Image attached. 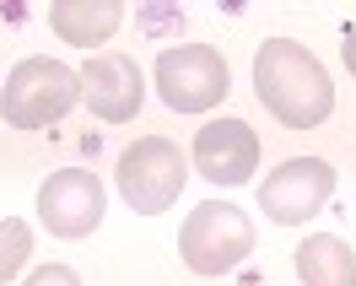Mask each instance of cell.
I'll list each match as a JSON object with an SVG mask.
<instances>
[{
    "instance_id": "6da1fadb",
    "label": "cell",
    "mask_w": 356,
    "mask_h": 286,
    "mask_svg": "<svg viewBox=\"0 0 356 286\" xmlns=\"http://www.w3.org/2000/svg\"><path fill=\"white\" fill-rule=\"evenodd\" d=\"M254 92L286 130H313L334 109L330 70L291 38H265L254 54Z\"/></svg>"
},
{
    "instance_id": "7a4b0ae2",
    "label": "cell",
    "mask_w": 356,
    "mask_h": 286,
    "mask_svg": "<svg viewBox=\"0 0 356 286\" xmlns=\"http://www.w3.org/2000/svg\"><path fill=\"white\" fill-rule=\"evenodd\" d=\"M81 97V70H70L65 60L33 54L6 76L0 87V119L11 130H44L49 119H65Z\"/></svg>"
},
{
    "instance_id": "3957f363",
    "label": "cell",
    "mask_w": 356,
    "mask_h": 286,
    "mask_svg": "<svg viewBox=\"0 0 356 286\" xmlns=\"http://www.w3.org/2000/svg\"><path fill=\"white\" fill-rule=\"evenodd\" d=\"M178 254L195 276H227L254 254V221L227 205V200H205L184 216V232H178Z\"/></svg>"
},
{
    "instance_id": "277c9868",
    "label": "cell",
    "mask_w": 356,
    "mask_h": 286,
    "mask_svg": "<svg viewBox=\"0 0 356 286\" xmlns=\"http://www.w3.org/2000/svg\"><path fill=\"white\" fill-rule=\"evenodd\" d=\"M232 92V70L211 44H178L156 54V97L173 113H205Z\"/></svg>"
},
{
    "instance_id": "5b68a950",
    "label": "cell",
    "mask_w": 356,
    "mask_h": 286,
    "mask_svg": "<svg viewBox=\"0 0 356 286\" xmlns=\"http://www.w3.org/2000/svg\"><path fill=\"white\" fill-rule=\"evenodd\" d=\"M184 152L168 135H140L130 152L119 157V195L130 200L135 216H162L173 211V200L184 195Z\"/></svg>"
},
{
    "instance_id": "8992f818",
    "label": "cell",
    "mask_w": 356,
    "mask_h": 286,
    "mask_svg": "<svg viewBox=\"0 0 356 286\" xmlns=\"http://www.w3.org/2000/svg\"><path fill=\"white\" fill-rule=\"evenodd\" d=\"M334 195V168L324 157H286L275 173L259 184V211L275 227H302L308 216L324 211V200Z\"/></svg>"
},
{
    "instance_id": "52a82bcc",
    "label": "cell",
    "mask_w": 356,
    "mask_h": 286,
    "mask_svg": "<svg viewBox=\"0 0 356 286\" xmlns=\"http://www.w3.org/2000/svg\"><path fill=\"white\" fill-rule=\"evenodd\" d=\"M103 205H108V195H103L97 173H87V168H60L38 189V216L54 238H92L103 221Z\"/></svg>"
},
{
    "instance_id": "ba28073f",
    "label": "cell",
    "mask_w": 356,
    "mask_h": 286,
    "mask_svg": "<svg viewBox=\"0 0 356 286\" xmlns=\"http://www.w3.org/2000/svg\"><path fill=\"white\" fill-rule=\"evenodd\" d=\"M81 97H87V109L97 119L124 125L146 103V76H140V65H135L130 54L103 49V54H92L87 65H81Z\"/></svg>"
},
{
    "instance_id": "9c48e42d",
    "label": "cell",
    "mask_w": 356,
    "mask_h": 286,
    "mask_svg": "<svg viewBox=\"0 0 356 286\" xmlns=\"http://www.w3.org/2000/svg\"><path fill=\"white\" fill-rule=\"evenodd\" d=\"M195 168H200V178H211V184L238 189V184H248V173L259 168V135L248 130V119H211V125L195 135Z\"/></svg>"
},
{
    "instance_id": "30bf717a",
    "label": "cell",
    "mask_w": 356,
    "mask_h": 286,
    "mask_svg": "<svg viewBox=\"0 0 356 286\" xmlns=\"http://www.w3.org/2000/svg\"><path fill=\"white\" fill-rule=\"evenodd\" d=\"M124 22V6L119 0H54L49 6V27L76 49H92V44H108Z\"/></svg>"
},
{
    "instance_id": "8fae6325",
    "label": "cell",
    "mask_w": 356,
    "mask_h": 286,
    "mask_svg": "<svg viewBox=\"0 0 356 286\" xmlns=\"http://www.w3.org/2000/svg\"><path fill=\"white\" fill-rule=\"evenodd\" d=\"M297 281L302 286H356V248L334 232H313L297 248Z\"/></svg>"
},
{
    "instance_id": "7c38bea8",
    "label": "cell",
    "mask_w": 356,
    "mask_h": 286,
    "mask_svg": "<svg viewBox=\"0 0 356 286\" xmlns=\"http://www.w3.org/2000/svg\"><path fill=\"white\" fill-rule=\"evenodd\" d=\"M27 254H33V232H27V221L0 216V286L27 264Z\"/></svg>"
},
{
    "instance_id": "4fadbf2b",
    "label": "cell",
    "mask_w": 356,
    "mask_h": 286,
    "mask_svg": "<svg viewBox=\"0 0 356 286\" xmlns=\"http://www.w3.org/2000/svg\"><path fill=\"white\" fill-rule=\"evenodd\" d=\"M22 286H81V281H76V270H70V264H38Z\"/></svg>"
},
{
    "instance_id": "5bb4252c",
    "label": "cell",
    "mask_w": 356,
    "mask_h": 286,
    "mask_svg": "<svg viewBox=\"0 0 356 286\" xmlns=\"http://www.w3.org/2000/svg\"><path fill=\"white\" fill-rule=\"evenodd\" d=\"M340 54H346V65H351V76H356V22L346 27V44H340Z\"/></svg>"
}]
</instances>
